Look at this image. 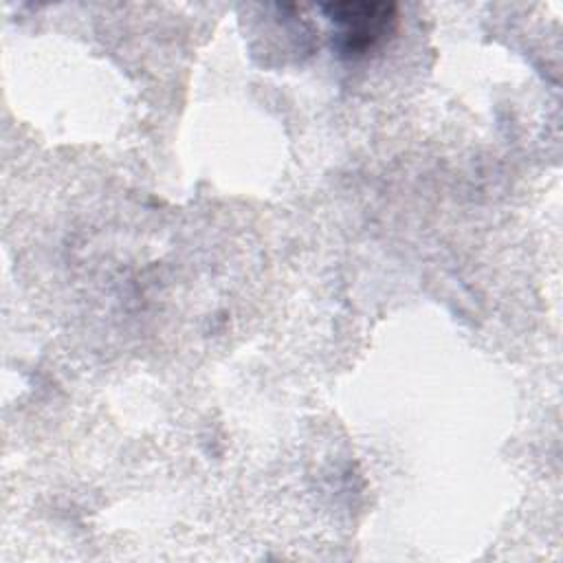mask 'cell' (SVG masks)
Listing matches in <instances>:
<instances>
[{
	"instance_id": "obj_1",
	"label": "cell",
	"mask_w": 563,
	"mask_h": 563,
	"mask_svg": "<svg viewBox=\"0 0 563 563\" xmlns=\"http://www.w3.org/2000/svg\"><path fill=\"white\" fill-rule=\"evenodd\" d=\"M321 9L336 24V46L345 55L367 53L396 22V7L391 2H330Z\"/></svg>"
}]
</instances>
